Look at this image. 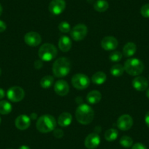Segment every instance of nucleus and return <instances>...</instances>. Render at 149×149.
<instances>
[{
  "mask_svg": "<svg viewBox=\"0 0 149 149\" xmlns=\"http://www.w3.org/2000/svg\"><path fill=\"white\" fill-rule=\"evenodd\" d=\"M89 78L82 73L75 74L72 78V84L75 88L78 90H84L88 88L90 85Z\"/></svg>",
  "mask_w": 149,
  "mask_h": 149,
  "instance_id": "6",
  "label": "nucleus"
},
{
  "mask_svg": "<svg viewBox=\"0 0 149 149\" xmlns=\"http://www.w3.org/2000/svg\"><path fill=\"white\" fill-rule=\"evenodd\" d=\"M71 64L68 58L61 57L56 60L53 64V72L57 78H63L70 73Z\"/></svg>",
  "mask_w": 149,
  "mask_h": 149,
  "instance_id": "3",
  "label": "nucleus"
},
{
  "mask_svg": "<svg viewBox=\"0 0 149 149\" xmlns=\"http://www.w3.org/2000/svg\"><path fill=\"white\" fill-rule=\"evenodd\" d=\"M15 124L18 130H25L30 127L31 118L26 115H20L15 119Z\"/></svg>",
  "mask_w": 149,
  "mask_h": 149,
  "instance_id": "16",
  "label": "nucleus"
},
{
  "mask_svg": "<svg viewBox=\"0 0 149 149\" xmlns=\"http://www.w3.org/2000/svg\"><path fill=\"white\" fill-rule=\"evenodd\" d=\"M88 29L84 24H79L74 26L71 31V37L74 41H81L86 37Z\"/></svg>",
  "mask_w": 149,
  "mask_h": 149,
  "instance_id": "7",
  "label": "nucleus"
},
{
  "mask_svg": "<svg viewBox=\"0 0 149 149\" xmlns=\"http://www.w3.org/2000/svg\"><path fill=\"white\" fill-rule=\"evenodd\" d=\"M12 111V105L9 102L6 100L0 101V114L8 115Z\"/></svg>",
  "mask_w": 149,
  "mask_h": 149,
  "instance_id": "23",
  "label": "nucleus"
},
{
  "mask_svg": "<svg viewBox=\"0 0 149 149\" xmlns=\"http://www.w3.org/2000/svg\"><path fill=\"white\" fill-rule=\"evenodd\" d=\"M66 2L64 0H52L49 4V11L53 15H60L65 10Z\"/></svg>",
  "mask_w": 149,
  "mask_h": 149,
  "instance_id": "12",
  "label": "nucleus"
},
{
  "mask_svg": "<svg viewBox=\"0 0 149 149\" xmlns=\"http://www.w3.org/2000/svg\"><path fill=\"white\" fill-rule=\"evenodd\" d=\"M140 13L144 18H149V4L144 5L140 9Z\"/></svg>",
  "mask_w": 149,
  "mask_h": 149,
  "instance_id": "30",
  "label": "nucleus"
},
{
  "mask_svg": "<svg viewBox=\"0 0 149 149\" xmlns=\"http://www.w3.org/2000/svg\"><path fill=\"white\" fill-rule=\"evenodd\" d=\"M120 145L121 146H123L124 148H128L132 146L133 145V140L132 139V137H129V136H123L121 137V138L120 139L119 141Z\"/></svg>",
  "mask_w": 149,
  "mask_h": 149,
  "instance_id": "27",
  "label": "nucleus"
},
{
  "mask_svg": "<svg viewBox=\"0 0 149 149\" xmlns=\"http://www.w3.org/2000/svg\"><path fill=\"white\" fill-rule=\"evenodd\" d=\"M1 74H2V70H1V69H0V75H1Z\"/></svg>",
  "mask_w": 149,
  "mask_h": 149,
  "instance_id": "40",
  "label": "nucleus"
},
{
  "mask_svg": "<svg viewBox=\"0 0 149 149\" xmlns=\"http://www.w3.org/2000/svg\"><path fill=\"white\" fill-rule=\"evenodd\" d=\"M72 40L67 36H62L58 40V48L63 52H67L72 48Z\"/></svg>",
  "mask_w": 149,
  "mask_h": 149,
  "instance_id": "18",
  "label": "nucleus"
},
{
  "mask_svg": "<svg viewBox=\"0 0 149 149\" xmlns=\"http://www.w3.org/2000/svg\"><path fill=\"white\" fill-rule=\"evenodd\" d=\"M54 135L56 138L60 139L64 136V132L60 129H55L54 130Z\"/></svg>",
  "mask_w": 149,
  "mask_h": 149,
  "instance_id": "31",
  "label": "nucleus"
},
{
  "mask_svg": "<svg viewBox=\"0 0 149 149\" xmlns=\"http://www.w3.org/2000/svg\"><path fill=\"white\" fill-rule=\"evenodd\" d=\"M24 41L26 44L31 47H36L40 44L42 41L41 36L35 31H30L24 36Z\"/></svg>",
  "mask_w": 149,
  "mask_h": 149,
  "instance_id": "9",
  "label": "nucleus"
},
{
  "mask_svg": "<svg viewBox=\"0 0 149 149\" xmlns=\"http://www.w3.org/2000/svg\"><path fill=\"white\" fill-rule=\"evenodd\" d=\"M132 86L138 91H143L148 88V81L143 76H137L132 81Z\"/></svg>",
  "mask_w": 149,
  "mask_h": 149,
  "instance_id": "14",
  "label": "nucleus"
},
{
  "mask_svg": "<svg viewBox=\"0 0 149 149\" xmlns=\"http://www.w3.org/2000/svg\"><path fill=\"white\" fill-rule=\"evenodd\" d=\"M7 28V25L2 20H0V32H3L6 30Z\"/></svg>",
  "mask_w": 149,
  "mask_h": 149,
  "instance_id": "34",
  "label": "nucleus"
},
{
  "mask_svg": "<svg viewBox=\"0 0 149 149\" xmlns=\"http://www.w3.org/2000/svg\"><path fill=\"white\" fill-rule=\"evenodd\" d=\"M106 79H107V76H106L105 73L102 72H97L93 74L91 81L97 85H102L105 82Z\"/></svg>",
  "mask_w": 149,
  "mask_h": 149,
  "instance_id": "21",
  "label": "nucleus"
},
{
  "mask_svg": "<svg viewBox=\"0 0 149 149\" xmlns=\"http://www.w3.org/2000/svg\"><path fill=\"white\" fill-rule=\"evenodd\" d=\"M94 112L91 106L86 104H81L75 111V118L81 124L86 125L91 123L94 119Z\"/></svg>",
  "mask_w": 149,
  "mask_h": 149,
  "instance_id": "1",
  "label": "nucleus"
},
{
  "mask_svg": "<svg viewBox=\"0 0 149 149\" xmlns=\"http://www.w3.org/2000/svg\"><path fill=\"white\" fill-rule=\"evenodd\" d=\"M58 29L62 33H68L70 31V25L67 21H62L58 24Z\"/></svg>",
  "mask_w": 149,
  "mask_h": 149,
  "instance_id": "29",
  "label": "nucleus"
},
{
  "mask_svg": "<svg viewBox=\"0 0 149 149\" xmlns=\"http://www.w3.org/2000/svg\"><path fill=\"white\" fill-rule=\"evenodd\" d=\"M54 78L51 75H46L44 76L42 79L40 80V86L43 88H49L52 86L54 84Z\"/></svg>",
  "mask_w": 149,
  "mask_h": 149,
  "instance_id": "26",
  "label": "nucleus"
},
{
  "mask_svg": "<svg viewBox=\"0 0 149 149\" xmlns=\"http://www.w3.org/2000/svg\"><path fill=\"white\" fill-rule=\"evenodd\" d=\"M118 136V132L116 129H109L104 133V138L107 141L112 142L117 139Z\"/></svg>",
  "mask_w": 149,
  "mask_h": 149,
  "instance_id": "25",
  "label": "nucleus"
},
{
  "mask_svg": "<svg viewBox=\"0 0 149 149\" xmlns=\"http://www.w3.org/2000/svg\"><path fill=\"white\" fill-rule=\"evenodd\" d=\"M118 42L116 38L111 36L104 37L101 42L102 48L105 51H114L118 47Z\"/></svg>",
  "mask_w": 149,
  "mask_h": 149,
  "instance_id": "13",
  "label": "nucleus"
},
{
  "mask_svg": "<svg viewBox=\"0 0 149 149\" xmlns=\"http://www.w3.org/2000/svg\"><path fill=\"white\" fill-rule=\"evenodd\" d=\"M145 122H146L147 127L149 128V111L146 114V116H145Z\"/></svg>",
  "mask_w": 149,
  "mask_h": 149,
  "instance_id": "35",
  "label": "nucleus"
},
{
  "mask_svg": "<svg viewBox=\"0 0 149 149\" xmlns=\"http://www.w3.org/2000/svg\"><path fill=\"white\" fill-rule=\"evenodd\" d=\"M18 149H30V148L27 146H21Z\"/></svg>",
  "mask_w": 149,
  "mask_h": 149,
  "instance_id": "37",
  "label": "nucleus"
},
{
  "mask_svg": "<svg viewBox=\"0 0 149 149\" xmlns=\"http://www.w3.org/2000/svg\"><path fill=\"white\" fill-rule=\"evenodd\" d=\"M109 58L113 62H118L122 58V54L120 51H113L110 54Z\"/></svg>",
  "mask_w": 149,
  "mask_h": 149,
  "instance_id": "28",
  "label": "nucleus"
},
{
  "mask_svg": "<svg viewBox=\"0 0 149 149\" xmlns=\"http://www.w3.org/2000/svg\"><path fill=\"white\" fill-rule=\"evenodd\" d=\"M8 98L13 102L21 101L25 97L24 90L20 86H13L8 89L7 92Z\"/></svg>",
  "mask_w": 149,
  "mask_h": 149,
  "instance_id": "8",
  "label": "nucleus"
},
{
  "mask_svg": "<svg viewBox=\"0 0 149 149\" xmlns=\"http://www.w3.org/2000/svg\"><path fill=\"white\" fill-rule=\"evenodd\" d=\"M100 142L101 140L100 135L97 133L94 132L89 134L86 137L84 145L85 147L88 149H95L100 146Z\"/></svg>",
  "mask_w": 149,
  "mask_h": 149,
  "instance_id": "11",
  "label": "nucleus"
},
{
  "mask_svg": "<svg viewBox=\"0 0 149 149\" xmlns=\"http://www.w3.org/2000/svg\"><path fill=\"white\" fill-rule=\"evenodd\" d=\"M34 67L37 69V70H40V69H41L42 67V66H43V64H42V61H40V60H37V61H35V62H34Z\"/></svg>",
  "mask_w": 149,
  "mask_h": 149,
  "instance_id": "33",
  "label": "nucleus"
},
{
  "mask_svg": "<svg viewBox=\"0 0 149 149\" xmlns=\"http://www.w3.org/2000/svg\"><path fill=\"white\" fill-rule=\"evenodd\" d=\"M124 71L130 75L137 76L141 74L144 70V64L141 60L138 58H129L124 63Z\"/></svg>",
  "mask_w": 149,
  "mask_h": 149,
  "instance_id": "4",
  "label": "nucleus"
},
{
  "mask_svg": "<svg viewBox=\"0 0 149 149\" xmlns=\"http://www.w3.org/2000/svg\"><path fill=\"white\" fill-rule=\"evenodd\" d=\"M72 121V116L70 113H67V112H64V113L60 114L58 120H57L58 125L61 127H68L69 125H70Z\"/></svg>",
  "mask_w": 149,
  "mask_h": 149,
  "instance_id": "17",
  "label": "nucleus"
},
{
  "mask_svg": "<svg viewBox=\"0 0 149 149\" xmlns=\"http://www.w3.org/2000/svg\"><path fill=\"white\" fill-rule=\"evenodd\" d=\"M137 51V46L133 42H127L123 48V54L125 57H131L134 55Z\"/></svg>",
  "mask_w": 149,
  "mask_h": 149,
  "instance_id": "20",
  "label": "nucleus"
},
{
  "mask_svg": "<svg viewBox=\"0 0 149 149\" xmlns=\"http://www.w3.org/2000/svg\"><path fill=\"white\" fill-rule=\"evenodd\" d=\"M146 97L149 99V87L147 88V91H146Z\"/></svg>",
  "mask_w": 149,
  "mask_h": 149,
  "instance_id": "38",
  "label": "nucleus"
},
{
  "mask_svg": "<svg viewBox=\"0 0 149 149\" xmlns=\"http://www.w3.org/2000/svg\"><path fill=\"white\" fill-rule=\"evenodd\" d=\"M102 99V94L101 93L97 90H94L91 91L87 94L86 96V100L87 102L90 104H95L100 102V101Z\"/></svg>",
  "mask_w": 149,
  "mask_h": 149,
  "instance_id": "19",
  "label": "nucleus"
},
{
  "mask_svg": "<svg viewBox=\"0 0 149 149\" xmlns=\"http://www.w3.org/2000/svg\"><path fill=\"white\" fill-rule=\"evenodd\" d=\"M2 5H1V4H0V15H2Z\"/></svg>",
  "mask_w": 149,
  "mask_h": 149,
  "instance_id": "39",
  "label": "nucleus"
},
{
  "mask_svg": "<svg viewBox=\"0 0 149 149\" xmlns=\"http://www.w3.org/2000/svg\"><path fill=\"white\" fill-rule=\"evenodd\" d=\"M56 126V121L53 116L42 115L38 118L36 124L37 130L42 133H48L54 131Z\"/></svg>",
  "mask_w": 149,
  "mask_h": 149,
  "instance_id": "2",
  "label": "nucleus"
},
{
  "mask_svg": "<svg viewBox=\"0 0 149 149\" xmlns=\"http://www.w3.org/2000/svg\"><path fill=\"white\" fill-rule=\"evenodd\" d=\"M54 91L58 95L66 96L70 91V86L65 81L58 80L54 85Z\"/></svg>",
  "mask_w": 149,
  "mask_h": 149,
  "instance_id": "15",
  "label": "nucleus"
},
{
  "mask_svg": "<svg viewBox=\"0 0 149 149\" xmlns=\"http://www.w3.org/2000/svg\"><path fill=\"white\" fill-rule=\"evenodd\" d=\"M132 149H147V148L143 143H137L132 146Z\"/></svg>",
  "mask_w": 149,
  "mask_h": 149,
  "instance_id": "32",
  "label": "nucleus"
},
{
  "mask_svg": "<svg viewBox=\"0 0 149 149\" xmlns=\"http://www.w3.org/2000/svg\"><path fill=\"white\" fill-rule=\"evenodd\" d=\"M0 124H1V118H0Z\"/></svg>",
  "mask_w": 149,
  "mask_h": 149,
  "instance_id": "41",
  "label": "nucleus"
},
{
  "mask_svg": "<svg viewBox=\"0 0 149 149\" xmlns=\"http://www.w3.org/2000/svg\"><path fill=\"white\" fill-rule=\"evenodd\" d=\"M110 74L114 77H120L124 74V68L121 64H114L113 67H111L110 70Z\"/></svg>",
  "mask_w": 149,
  "mask_h": 149,
  "instance_id": "24",
  "label": "nucleus"
},
{
  "mask_svg": "<svg viewBox=\"0 0 149 149\" xmlns=\"http://www.w3.org/2000/svg\"><path fill=\"white\" fill-rule=\"evenodd\" d=\"M38 56L42 61H50L56 57L57 49L53 44L45 43L40 48Z\"/></svg>",
  "mask_w": 149,
  "mask_h": 149,
  "instance_id": "5",
  "label": "nucleus"
},
{
  "mask_svg": "<svg viewBox=\"0 0 149 149\" xmlns=\"http://www.w3.org/2000/svg\"><path fill=\"white\" fill-rule=\"evenodd\" d=\"M5 91H4L2 88H0V100H2V99H3L4 97H5Z\"/></svg>",
  "mask_w": 149,
  "mask_h": 149,
  "instance_id": "36",
  "label": "nucleus"
},
{
  "mask_svg": "<svg viewBox=\"0 0 149 149\" xmlns=\"http://www.w3.org/2000/svg\"><path fill=\"white\" fill-rule=\"evenodd\" d=\"M109 8V4L106 0H97L94 4V8L100 13L105 12Z\"/></svg>",
  "mask_w": 149,
  "mask_h": 149,
  "instance_id": "22",
  "label": "nucleus"
},
{
  "mask_svg": "<svg viewBox=\"0 0 149 149\" xmlns=\"http://www.w3.org/2000/svg\"><path fill=\"white\" fill-rule=\"evenodd\" d=\"M133 125V119L128 114H124L118 118L117 121V127L122 131L130 130Z\"/></svg>",
  "mask_w": 149,
  "mask_h": 149,
  "instance_id": "10",
  "label": "nucleus"
}]
</instances>
